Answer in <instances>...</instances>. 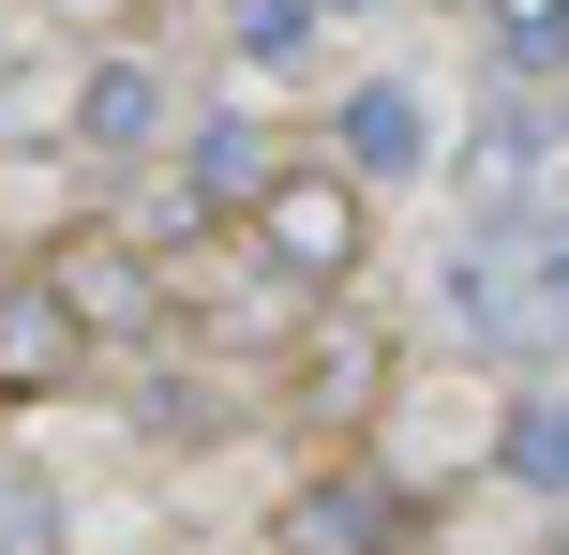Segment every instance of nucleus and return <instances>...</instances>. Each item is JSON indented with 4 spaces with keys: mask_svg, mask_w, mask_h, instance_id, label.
Returning <instances> with one entry per match:
<instances>
[{
    "mask_svg": "<svg viewBox=\"0 0 569 555\" xmlns=\"http://www.w3.org/2000/svg\"><path fill=\"white\" fill-rule=\"evenodd\" d=\"M450 300H465V330H480V346L555 360V346H569V210H495V226L465 240Z\"/></svg>",
    "mask_w": 569,
    "mask_h": 555,
    "instance_id": "f257e3e1",
    "label": "nucleus"
},
{
    "mask_svg": "<svg viewBox=\"0 0 569 555\" xmlns=\"http://www.w3.org/2000/svg\"><path fill=\"white\" fill-rule=\"evenodd\" d=\"M270 180H284V136L270 120H196L180 136V180H166V210H150V240H196V226H256L270 210Z\"/></svg>",
    "mask_w": 569,
    "mask_h": 555,
    "instance_id": "f03ea898",
    "label": "nucleus"
},
{
    "mask_svg": "<svg viewBox=\"0 0 569 555\" xmlns=\"http://www.w3.org/2000/svg\"><path fill=\"white\" fill-rule=\"evenodd\" d=\"M256 256L284 270V286H345V270H360V180L284 166V180H270V210H256Z\"/></svg>",
    "mask_w": 569,
    "mask_h": 555,
    "instance_id": "7ed1b4c3",
    "label": "nucleus"
},
{
    "mask_svg": "<svg viewBox=\"0 0 569 555\" xmlns=\"http://www.w3.org/2000/svg\"><path fill=\"white\" fill-rule=\"evenodd\" d=\"M390 541H405V480L390 466H315L270 511V555H390Z\"/></svg>",
    "mask_w": 569,
    "mask_h": 555,
    "instance_id": "20e7f679",
    "label": "nucleus"
},
{
    "mask_svg": "<svg viewBox=\"0 0 569 555\" xmlns=\"http://www.w3.org/2000/svg\"><path fill=\"white\" fill-rule=\"evenodd\" d=\"M180 136V90H166V60H90V90H76V150H106V166H150V150Z\"/></svg>",
    "mask_w": 569,
    "mask_h": 555,
    "instance_id": "39448f33",
    "label": "nucleus"
},
{
    "mask_svg": "<svg viewBox=\"0 0 569 555\" xmlns=\"http://www.w3.org/2000/svg\"><path fill=\"white\" fill-rule=\"evenodd\" d=\"M46 286L76 300V330H90V346H120V330H166V270H150V256H120V240H46Z\"/></svg>",
    "mask_w": 569,
    "mask_h": 555,
    "instance_id": "423d86ee",
    "label": "nucleus"
},
{
    "mask_svg": "<svg viewBox=\"0 0 569 555\" xmlns=\"http://www.w3.org/2000/svg\"><path fill=\"white\" fill-rule=\"evenodd\" d=\"M60 376H90V330H76V300L46 286V270H0V390H60Z\"/></svg>",
    "mask_w": 569,
    "mask_h": 555,
    "instance_id": "0eeeda50",
    "label": "nucleus"
},
{
    "mask_svg": "<svg viewBox=\"0 0 569 555\" xmlns=\"http://www.w3.org/2000/svg\"><path fill=\"white\" fill-rule=\"evenodd\" d=\"M435 166V106L405 76H360L345 90V180H420Z\"/></svg>",
    "mask_w": 569,
    "mask_h": 555,
    "instance_id": "6e6552de",
    "label": "nucleus"
},
{
    "mask_svg": "<svg viewBox=\"0 0 569 555\" xmlns=\"http://www.w3.org/2000/svg\"><path fill=\"white\" fill-rule=\"evenodd\" d=\"M495 466H510L525 496H569V406H555V390H540V406H510V420H495Z\"/></svg>",
    "mask_w": 569,
    "mask_h": 555,
    "instance_id": "1a4fd4ad",
    "label": "nucleus"
},
{
    "mask_svg": "<svg viewBox=\"0 0 569 555\" xmlns=\"http://www.w3.org/2000/svg\"><path fill=\"white\" fill-rule=\"evenodd\" d=\"M0 555H60V496L30 466H0Z\"/></svg>",
    "mask_w": 569,
    "mask_h": 555,
    "instance_id": "9d476101",
    "label": "nucleus"
},
{
    "mask_svg": "<svg viewBox=\"0 0 569 555\" xmlns=\"http://www.w3.org/2000/svg\"><path fill=\"white\" fill-rule=\"evenodd\" d=\"M300 46H315V0H240V60H256V76L300 60Z\"/></svg>",
    "mask_w": 569,
    "mask_h": 555,
    "instance_id": "9b49d317",
    "label": "nucleus"
},
{
    "mask_svg": "<svg viewBox=\"0 0 569 555\" xmlns=\"http://www.w3.org/2000/svg\"><path fill=\"white\" fill-rule=\"evenodd\" d=\"M60 16H106V0H60Z\"/></svg>",
    "mask_w": 569,
    "mask_h": 555,
    "instance_id": "f8f14e48",
    "label": "nucleus"
}]
</instances>
